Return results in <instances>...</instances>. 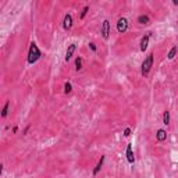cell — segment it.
Segmentation results:
<instances>
[{
  "mask_svg": "<svg viewBox=\"0 0 178 178\" xmlns=\"http://www.w3.org/2000/svg\"><path fill=\"white\" fill-rule=\"evenodd\" d=\"M40 56H42V52H40V49L38 47V45L35 42H31L29 49H28V57H26V63L29 64V66H32V64H35L38 60L40 59Z\"/></svg>",
  "mask_w": 178,
  "mask_h": 178,
  "instance_id": "cell-1",
  "label": "cell"
},
{
  "mask_svg": "<svg viewBox=\"0 0 178 178\" xmlns=\"http://www.w3.org/2000/svg\"><path fill=\"white\" fill-rule=\"evenodd\" d=\"M153 61H155V54L153 53H149L148 56L145 57V60L142 61V66H141V74L143 77H148L150 70L153 67Z\"/></svg>",
  "mask_w": 178,
  "mask_h": 178,
  "instance_id": "cell-2",
  "label": "cell"
},
{
  "mask_svg": "<svg viewBox=\"0 0 178 178\" xmlns=\"http://www.w3.org/2000/svg\"><path fill=\"white\" fill-rule=\"evenodd\" d=\"M128 20H127L125 17H120L118 21H117V31H118V33H125L127 29H128Z\"/></svg>",
  "mask_w": 178,
  "mask_h": 178,
  "instance_id": "cell-3",
  "label": "cell"
},
{
  "mask_svg": "<svg viewBox=\"0 0 178 178\" xmlns=\"http://www.w3.org/2000/svg\"><path fill=\"white\" fill-rule=\"evenodd\" d=\"M100 33L104 40H107L110 38V21L109 20H104L102 24V28H100Z\"/></svg>",
  "mask_w": 178,
  "mask_h": 178,
  "instance_id": "cell-4",
  "label": "cell"
},
{
  "mask_svg": "<svg viewBox=\"0 0 178 178\" xmlns=\"http://www.w3.org/2000/svg\"><path fill=\"white\" fill-rule=\"evenodd\" d=\"M150 36H152V32H148V33H145V35L142 36L141 43H139V49H141V52H143V53L146 52V49H148V46H149Z\"/></svg>",
  "mask_w": 178,
  "mask_h": 178,
  "instance_id": "cell-5",
  "label": "cell"
},
{
  "mask_svg": "<svg viewBox=\"0 0 178 178\" xmlns=\"http://www.w3.org/2000/svg\"><path fill=\"white\" fill-rule=\"evenodd\" d=\"M73 25H74V22H73V15L70 13H67L66 15H64V18H63V28L66 31H70L71 28H73Z\"/></svg>",
  "mask_w": 178,
  "mask_h": 178,
  "instance_id": "cell-6",
  "label": "cell"
},
{
  "mask_svg": "<svg viewBox=\"0 0 178 178\" xmlns=\"http://www.w3.org/2000/svg\"><path fill=\"white\" fill-rule=\"evenodd\" d=\"M75 50H77V45H75V43H71V45H68V47H67V52H66V56H64V60H66L67 63H68L70 60L73 59Z\"/></svg>",
  "mask_w": 178,
  "mask_h": 178,
  "instance_id": "cell-7",
  "label": "cell"
},
{
  "mask_svg": "<svg viewBox=\"0 0 178 178\" xmlns=\"http://www.w3.org/2000/svg\"><path fill=\"white\" fill-rule=\"evenodd\" d=\"M125 155H127V162H128L129 164H134V163H135V156H134V150H132V143H128V145H127Z\"/></svg>",
  "mask_w": 178,
  "mask_h": 178,
  "instance_id": "cell-8",
  "label": "cell"
},
{
  "mask_svg": "<svg viewBox=\"0 0 178 178\" xmlns=\"http://www.w3.org/2000/svg\"><path fill=\"white\" fill-rule=\"evenodd\" d=\"M104 160H106V156H100L99 162H98V164H96V167L93 168V171H92V175H93V177H96V175L99 174V171H100V170H102L103 164H104Z\"/></svg>",
  "mask_w": 178,
  "mask_h": 178,
  "instance_id": "cell-9",
  "label": "cell"
},
{
  "mask_svg": "<svg viewBox=\"0 0 178 178\" xmlns=\"http://www.w3.org/2000/svg\"><path fill=\"white\" fill-rule=\"evenodd\" d=\"M166 139H167V132H166V129H163V128L157 129V132H156V141L164 142Z\"/></svg>",
  "mask_w": 178,
  "mask_h": 178,
  "instance_id": "cell-10",
  "label": "cell"
},
{
  "mask_svg": "<svg viewBox=\"0 0 178 178\" xmlns=\"http://www.w3.org/2000/svg\"><path fill=\"white\" fill-rule=\"evenodd\" d=\"M136 21H138V24H141V25H149V24H150V18H149V15H146V14L138 15Z\"/></svg>",
  "mask_w": 178,
  "mask_h": 178,
  "instance_id": "cell-11",
  "label": "cell"
},
{
  "mask_svg": "<svg viewBox=\"0 0 178 178\" xmlns=\"http://www.w3.org/2000/svg\"><path fill=\"white\" fill-rule=\"evenodd\" d=\"M9 109H10V100H6L3 109H2V118H6L7 114H9Z\"/></svg>",
  "mask_w": 178,
  "mask_h": 178,
  "instance_id": "cell-12",
  "label": "cell"
},
{
  "mask_svg": "<svg viewBox=\"0 0 178 178\" xmlns=\"http://www.w3.org/2000/svg\"><path fill=\"white\" fill-rule=\"evenodd\" d=\"M177 53H178V46H173L171 49H170V52L167 53V59L168 60H173L175 56H177Z\"/></svg>",
  "mask_w": 178,
  "mask_h": 178,
  "instance_id": "cell-13",
  "label": "cell"
},
{
  "mask_svg": "<svg viewBox=\"0 0 178 178\" xmlns=\"http://www.w3.org/2000/svg\"><path fill=\"white\" fill-rule=\"evenodd\" d=\"M75 70L77 71L82 70V57H79V56L75 57Z\"/></svg>",
  "mask_w": 178,
  "mask_h": 178,
  "instance_id": "cell-14",
  "label": "cell"
},
{
  "mask_svg": "<svg viewBox=\"0 0 178 178\" xmlns=\"http://www.w3.org/2000/svg\"><path fill=\"white\" fill-rule=\"evenodd\" d=\"M163 124H164V125H168V124H170V111H168V110H166V111L163 113Z\"/></svg>",
  "mask_w": 178,
  "mask_h": 178,
  "instance_id": "cell-15",
  "label": "cell"
},
{
  "mask_svg": "<svg viewBox=\"0 0 178 178\" xmlns=\"http://www.w3.org/2000/svg\"><path fill=\"white\" fill-rule=\"evenodd\" d=\"M71 91H73V85H71V82H66V84H64V93H66V95H68V93H71Z\"/></svg>",
  "mask_w": 178,
  "mask_h": 178,
  "instance_id": "cell-16",
  "label": "cell"
},
{
  "mask_svg": "<svg viewBox=\"0 0 178 178\" xmlns=\"http://www.w3.org/2000/svg\"><path fill=\"white\" fill-rule=\"evenodd\" d=\"M88 11H89V6L86 4V6H84L82 11H81V14H79V18H81V20H84V18L86 17V14H88Z\"/></svg>",
  "mask_w": 178,
  "mask_h": 178,
  "instance_id": "cell-17",
  "label": "cell"
},
{
  "mask_svg": "<svg viewBox=\"0 0 178 178\" xmlns=\"http://www.w3.org/2000/svg\"><path fill=\"white\" fill-rule=\"evenodd\" d=\"M122 134H124V136H127V138H128V136L131 135V128H129V127H127V128L124 129V132H122Z\"/></svg>",
  "mask_w": 178,
  "mask_h": 178,
  "instance_id": "cell-18",
  "label": "cell"
},
{
  "mask_svg": "<svg viewBox=\"0 0 178 178\" xmlns=\"http://www.w3.org/2000/svg\"><path fill=\"white\" fill-rule=\"evenodd\" d=\"M89 49L92 50L93 53H96V50H98V49H96V45H95L93 42H91V43H89Z\"/></svg>",
  "mask_w": 178,
  "mask_h": 178,
  "instance_id": "cell-19",
  "label": "cell"
},
{
  "mask_svg": "<svg viewBox=\"0 0 178 178\" xmlns=\"http://www.w3.org/2000/svg\"><path fill=\"white\" fill-rule=\"evenodd\" d=\"M29 128H31V127H29V125H28V127H26V128H25V129H24V134H26V132H28V131H29Z\"/></svg>",
  "mask_w": 178,
  "mask_h": 178,
  "instance_id": "cell-20",
  "label": "cell"
},
{
  "mask_svg": "<svg viewBox=\"0 0 178 178\" xmlns=\"http://www.w3.org/2000/svg\"><path fill=\"white\" fill-rule=\"evenodd\" d=\"M17 131H18V128H17V127H14V128H13V132H14V134H17Z\"/></svg>",
  "mask_w": 178,
  "mask_h": 178,
  "instance_id": "cell-21",
  "label": "cell"
},
{
  "mask_svg": "<svg viewBox=\"0 0 178 178\" xmlns=\"http://www.w3.org/2000/svg\"><path fill=\"white\" fill-rule=\"evenodd\" d=\"M173 4H175V6H177V4H178V0H173Z\"/></svg>",
  "mask_w": 178,
  "mask_h": 178,
  "instance_id": "cell-22",
  "label": "cell"
}]
</instances>
